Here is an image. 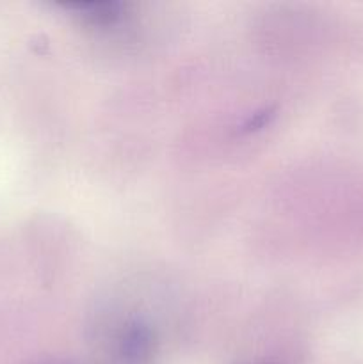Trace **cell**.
<instances>
[]
</instances>
